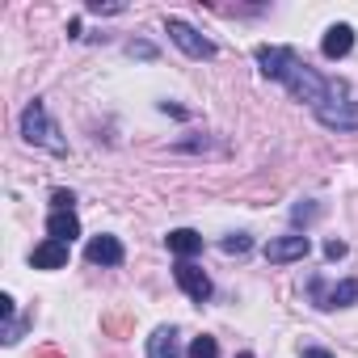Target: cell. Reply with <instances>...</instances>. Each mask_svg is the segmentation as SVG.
I'll use <instances>...</instances> for the list:
<instances>
[{
    "instance_id": "obj_1",
    "label": "cell",
    "mask_w": 358,
    "mask_h": 358,
    "mask_svg": "<svg viewBox=\"0 0 358 358\" xmlns=\"http://www.w3.org/2000/svg\"><path fill=\"white\" fill-rule=\"evenodd\" d=\"M253 55H257L262 76L282 80L295 101H308V106L316 110V106L329 97V85H333V80H324L316 68H308V64L299 59V51H291V47H257Z\"/></svg>"
},
{
    "instance_id": "obj_2",
    "label": "cell",
    "mask_w": 358,
    "mask_h": 358,
    "mask_svg": "<svg viewBox=\"0 0 358 358\" xmlns=\"http://www.w3.org/2000/svg\"><path fill=\"white\" fill-rule=\"evenodd\" d=\"M316 118H320V127H329V131H358V97H354L341 80H333V85H329V97L316 106Z\"/></svg>"
},
{
    "instance_id": "obj_3",
    "label": "cell",
    "mask_w": 358,
    "mask_h": 358,
    "mask_svg": "<svg viewBox=\"0 0 358 358\" xmlns=\"http://www.w3.org/2000/svg\"><path fill=\"white\" fill-rule=\"evenodd\" d=\"M22 135H26V143L47 148V152H55V156H64V152H68V143L59 139V127L47 118V106H43L38 97L22 110Z\"/></svg>"
},
{
    "instance_id": "obj_4",
    "label": "cell",
    "mask_w": 358,
    "mask_h": 358,
    "mask_svg": "<svg viewBox=\"0 0 358 358\" xmlns=\"http://www.w3.org/2000/svg\"><path fill=\"white\" fill-rule=\"evenodd\" d=\"M164 30H169V38L182 47L190 59H211L215 55V43L211 38H203L190 22H182V17H164Z\"/></svg>"
},
{
    "instance_id": "obj_5",
    "label": "cell",
    "mask_w": 358,
    "mask_h": 358,
    "mask_svg": "<svg viewBox=\"0 0 358 358\" xmlns=\"http://www.w3.org/2000/svg\"><path fill=\"white\" fill-rule=\"evenodd\" d=\"M308 253H312V241H308V236H299V232H291V236H274V241L266 245V262H274V266L303 262Z\"/></svg>"
},
{
    "instance_id": "obj_6",
    "label": "cell",
    "mask_w": 358,
    "mask_h": 358,
    "mask_svg": "<svg viewBox=\"0 0 358 358\" xmlns=\"http://www.w3.org/2000/svg\"><path fill=\"white\" fill-rule=\"evenodd\" d=\"M173 278H177V287H182L194 303H207V299H211V278H207L194 262H177V266H173Z\"/></svg>"
},
{
    "instance_id": "obj_7",
    "label": "cell",
    "mask_w": 358,
    "mask_h": 358,
    "mask_svg": "<svg viewBox=\"0 0 358 358\" xmlns=\"http://www.w3.org/2000/svg\"><path fill=\"white\" fill-rule=\"evenodd\" d=\"M312 295H316V308H350L358 303V278H345L333 291H324V278H312Z\"/></svg>"
},
{
    "instance_id": "obj_8",
    "label": "cell",
    "mask_w": 358,
    "mask_h": 358,
    "mask_svg": "<svg viewBox=\"0 0 358 358\" xmlns=\"http://www.w3.org/2000/svg\"><path fill=\"white\" fill-rule=\"evenodd\" d=\"M85 257L93 262V266H122V257H127V249H122V241L118 236H93L89 245H85Z\"/></svg>"
},
{
    "instance_id": "obj_9",
    "label": "cell",
    "mask_w": 358,
    "mask_h": 358,
    "mask_svg": "<svg viewBox=\"0 0 358 358\" xmlns=\"http://www.w3.org/2000/svg\"><path fill=\"white\" fill-rule=\"evenodd\" d=\"M320 51H324V59H345V55L354 51V26H345V22L329 26V30H324Z\"/></svg>"
},
{
    "instance_id": "obj_10",
    "label": "cell",
    "mask_w": 358,
    "mask_h": 358,
    "mask_svg": "<svg viewBox=\"0 0 358 358\" xmlns=\"http://www.w3.org/2000/svg\"><path fill=\"white\" fill-rule=\"evenodd\" d=\"M30 266H34V270H64V266H68V245L47 236L43 245H34V253H30Z\"/></svg>"
},
{
    "instance_id": "obj_11",
    "label": "cell",
    "mask_w": 358,
    "mask_h": 358,
    "mask_svg": "<svg viewBox=\"0 0 358 358\" xmlns=\"http://www.w3.org/2000/svg\"><path fill=\"white\" fill-rule=\"evenodd\" d=\"M164 245H169V253H177L182 262H190L194 253H203V236H199L194 228H177V232H169Z\"/></svg>"
},
{
    "instance_id": "obj_12",
    "label": "cell",
    "mask_w": 358,
    "mask_h": 358,
    "mask_svg": "<svg viewBox=\"0 0 358 358\" xmlns=\"http://www.w3.org/2000/svg\"><path fill=\"white\" fill-rule=\"evenodd\" d=\"M47 236L72 245V241L80 236V220H76V211H51V220H47Z\"/></svg>"
},
{
    "instance_id": "obj_13",
    "label": "cell",
    "mask_w": 358,
    "mask_h": 358,
    "mask_svg": "<svg viewBox=\"0 0 358 358\" xmlns=\"http://www.w3.org/2000/svg\"><path fill=\"white\" fill-rule=\"evenodd\" d=\"M182 354V341H177V329H156L152 337H148V358H177Z\"/></svg>"
},
{
    "instance_id": "obj_14",
    "label": "cell",
    "mask_w": 358,
    "mask_h": 358,
    "mask_svg": "<svg viewBox=\"0 0 358 358\" xmlns=\"http://www.w3.org/2000/svg\"><path fill=\"white\" fill-rule=\"evenodd\" d=\"M186 358H220V345H215V337H194L190 341V350H186Z\"/></svg>"
},
{
    "instance_id": "obj_15",
    "label": "cell",
    "mask_w": 358,
    "mask_h": 358,
    "mask_svg": "<svg viewBox=\"0 0 358 358\" xmlns=\"http://www.w3.org/2000/svg\"><path fill=\"white\" fill-rule=\"evenodd\" d=\"M249 249H253L249 236H241V232L236 236H224V253H249Z\"/></svg>"
},
{
    "instance_id": "obj_16",
    "label": "cell",
    "mask_w": 358,
    "mask_h": 358,
    "mask_svg": "<svg viewBox=\"0 0 358 358\" xmlns=\"http://www.w3.org/2000/svg\"><path fill=\"white\" fill-rule=\"evenodd\" d=\"M72 203H76L72 190H55V194H51V207H55V211H72Z\"/></svg>"
},
{
    "instance_id": "obj_17",
    "label": "cell",
    "mask_w": 358,
    "mask_h": 358,
    "mask_svg": "<svg viewBox=\"0 0 358 358\" xmlns=\"http://www.w3.org/2000/svg\"><path fill=\"white\" fill-rule=\"evenodd\" d=\"M22 329H26V320H9V324H5V345L22 341Z\"/></svg>"
},
{
    "instance_id": "obj_18",
    "label": "cell",
    "mask_w": 358,
    "mask_h": 358,
    "mask_svg": "<svg viewBox=\"0 0 358 358\" xmlns=\"http://www.w3.org/2000/svg\"><path fill=\"white\" fill-rule=\"evenodd\" d=\"M312 215H316V207H312V203H299V207L291 211V220H295V224H303V220H312Z\"/></svg>"
},
{
    "instance_id": "obj_19",
    "label": "cell",
    "mask_w": 358,
    "mask_h": 358,
    "mask_svg": "<svg viewBox=\"0 0 358 358\" xmlns=\"http://www.w3.org/2000/svg\"><path fill=\"white\" fill-rule=\"evenodd\" d=\"M324 257H329V262L345 257V245H341V241H324Z\"/></svg>"
},
{
    "instance_id": "obj_20",
    "label": "cell",
    "mask_w": 358,
    "mask_h": 358,
    "mask_svg": "<svg viewBox=\"0 0 358 358\" xmlns=\"http://www.w3.org/2000/svg\"><path fill=\"white\" fill-rule=\"evenodd\" d=\"M106 329L110 333H127V316H106Z\"/></svg>"
},
{
    "instance_id": "obj_21",
    "label": "cell",
    "mask_w": 358,
    "mask_h": 358,
    "mask_svg": "<svg viewBox=\"0 0 358 358\" xmlns=\"http://www.w3.org/2000/svg\"><path fill=\"white\" fill-rule=\"evenodd\" d=\"M303 358H333V354H329V350H316V345H308V350H303Z\"/></svg>"
},
{
    "instance_id": "obj_22",
    "label": "cell",
    "mask_w": 358,
    "mask_h": 358,
    "mask_svg": "<svg viewBox=\"0 0 358 358\" xmlns=\"http://www.w3.org/2000/svg\"><path fill=\"white\" fill-rule=\"evenodd\" d=\"M38 358H59V350H38Z\"/></svg>"
}]
</instances>
